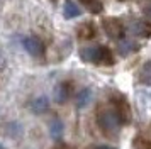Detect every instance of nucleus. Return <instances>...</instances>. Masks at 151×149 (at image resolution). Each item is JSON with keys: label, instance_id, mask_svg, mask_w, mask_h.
Segmentation results:
<instances>
[{"label": "nucleus", "instance_id": "obj_1", "mask_svg": "<svg viewBox=\"0 0 151 149\" xmlns=\"http://www.w3.org/2000/svg\"><path fill=\"white\" fill-rule=\"evenodd\" d=\"M122 117L114 107H104L97 112V125L105 135L116 137L122 129Z\"/></svg>", "mask_w": 151, "mask_h": 149}, {"label": "nucleus", "instance_id": "obj_2", "mask_svg": "<svg viewBox=\"0 0 151 149\" xmlns=\"http://www.w3.org/2000/svg\"><path fill=\"white\" fill-rule=\"evenodd\" d=\"M80 58L85 63L92 64H102V66H110L114 64V56L112 51L105 46H88L80 49Z\"/></svg>", "mask_w": 151, "mask_h": 149}, {"label": "nucleus", "instance_id": "obj_3", "mask_svg": "<svg viewBox=\"0 0 151 149\" xmlns=\"http://www.w3.org/2000/svg\"><path fill=\"white\" fill-rule=\"evenodd\" d=\"M102 27L105 34L109 36L110 39L114 41H122L126 39L124 34H126V27H124L122 20H119L117 17H107L102 20Z\"/></svg>", "mask_w": 151, "mask_h": 149}, {"label": "nucleus", "instance_id": "obj_4", "mask_svg": "<svg viewBox=\"0 0 151 149\" xmlns=\"http://www.w3.org/2000/svg\"><path fill=\"white\" fill-rule=\"evenodd\" d=\"M22 46H24V49H26L31 56H34V58L44 54V44L41 42V39H37V37H34V36H27V37H24Z\"/></svg>", "mask_w": 151, "mask_h": 149}, {"label": "nucleus", "instance_id": "obj_5", "mask_svg": "<svg viewBox=\"0 0 151 149\" xmlns=\"http://www.w3.org/2000/svg\"><path fill=\"white\" fill-rule=\"evenodd\" d=\"M131 32L137 37H151V22L148 20H134L131 24Z\"/></svg>", "mask_w": 151, "mask_h": 149}, {"label": "nucleus", "instance_id": "obj_6", "mask_svg": "<svg viewBox=\"0 0 151 149\" xmlns=\"http://www.w3.org/2000/svg\"><path fill=\"white\" fill-rule=\"evenodd\" d=\"M29 108H31V112H32V114H44V112H48V108H49L48 97L41 95V97L32 98L31 103H29Z\"/></svg>", "mask_w": 151, "mask_h": 149}, {"label": "nucleus", "instance_id": "obj_7", "mask_svg": "<svg viewBox=\"0 0 151 149\" xmlns=\"http://www.w3.org/2000/svg\"><path fill=\"white\" fill-rule=\"evenodd\" d=\"M68 97H70V85L65 83V81L58 83L55 87V90H53V98H55V102L56 103H65V102L68 100Z\"/></svg>", "mask_w": 151, "mask_h": 149}, {"label": "nucleus", "instance_id": "obj_8", "mask_svg": "<svg viewBox=\"0 0 151 149\" xmlns=\"http://www.w3.org/2000/svg\"><path fill=\"white\" fill-rule=\"evenodd\" d=\"M63 132H65V124L60 119L51 120V124H49V135H51V139L53 141H60L63 137Z\"/></svg>", "mask_w": 151, "mask_h": 149}, {"label": "nucleus", "instance_id": "obj_9", "mask_svg": "<svg viewBox=\"0 0 151 149\" xmlns=\"http://www.w3.org/2000/svg\"><path fill=\"white\" fill-rule=\"evenodd\" d=\"M92 90L90 88H83V90H80L78 92V95H76V108H85L87 105H88L90 102H92Z\"/></svg>", "mask_w": 151, "mask_h": 149}, {"label": "nucleus", "instance_id": "obj_10", "mask_svg": "<svg viewBox=\"0 0 151 149\" xmlns=\"http://www.w3.org/2000/svg\"><path fill=\"white\" fill-rule=\"evenodd\" d=\"M80 14H82V10H80V7L76 5L73 0H66L65 2V10H63L65 19H75Z\"/></svg>", "mask_w": 151, "mask_h": 149}, {"label": "nucleus", "instance_id": "obj_11", "mask_svg": "<svg viewBox=\"0 0 151 149\" xmlns=\"http://www.w3.org/2000/svg\"><path fill=\"white\" fill-rule=\"evenodd\" d=\"M137 80L141 81L143 85L151 87V61H146L143 66H141L139 73H137Z\"/></svg>", "mask_w": 151, "mask_h": 149}, {"label": "nucleus", "instance_id": "obj_12", "mask_svg": "<svg viewBox=\"0 0 151 149\" xmlns=\"http://www.w3.org/2000/svg\"><path fill=\"white\" fill-rule=\"evenodd\" d=\"M117 49H119V54L121 56H127V54L134 53L137 49V46H136V42H132L131 39H122V41H119Z\"/></svg>", "mask_w": 151, "mask_h": 149}, {"label": "nucleus", "instance_id": "obj_13", "mask_svg": "<svg viewBox=\"0 0 151 149\" xmlns=\"http://www.w3.org/2000/svg\"><path fill=\"white\" fill-rule=\"evenodd\" d=\"M80 4L92 14H100L104 10V2L102 0H80Z\"/></svg>", "mask_w": 151, "mask_h": 149}, {"label": "nucleus", "instance_id": "obj_14", "mask_svg": "<svg viewBox=\"0 0 151 149\" xmlns=\"http://www.w3.org/2000/svg\"><path fill=\"white\" fill-rule=\"evenodd\" d=\"M95 26L92 24V22H85L80 29H78V36L82 37V39H92V37H95Z\"/></svg>", "mask_w": 151, "mask_h": 149}, {"label": "nucleus", "instance_id": "obj_15", "mask_svg": "<svg viewBox=\"0 0 151 149\" xmlns=\"http://www.w3.org/2000/svg\"><path fill=\"white\" fill-rule=\"evenodd\" d=\"M134 148L136 149H151V142L144 137H137L134 141Z\"/></svg>", "mask_w": 151, "mask_h": 149}, {"label": "nucleus", "instance_id": "obj_16", "mask_svg": "<svg viewBox=\"0 0 151 149\" xmlns=\"http://www.w3.org/2000/svg\"><path fill=\"white\" fill-rule=\"evenodd\" d=\"M90 149H117L114 146H107V144H100V146H95V148H90Z\"/></svg>", "mask_w": 151, "mask_h": 149}, {"label": "nucleus", "instance_id": "obj_17", "mask_svg": "<svg viewBox=\"0 0 151 149\" xmlns=\"http://www.w3.org/2000/svg\"><path fill=\"white\" fill-rule=\"evenodd\" d=\"M146 14H148V15L151 17V0H150V4L146 5Z\"/></svg>", "mask_w": 151, "mask_h": 149}, {"label": "nucleus", "instance_id": "obj_18", "mask_svg": "<svg viewBox=\"0 0 151 149\" xmlns=\"http://www.w3.org/2000/svg\"><path fill=\"white\" fill-rule=\"evenodd\" d=\"M0 149H5V148H4V146H2V144H0Z\"/></svg>", "mask_w": 151, "mask_h": 149}]
</instances>
